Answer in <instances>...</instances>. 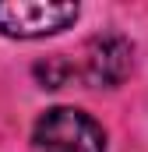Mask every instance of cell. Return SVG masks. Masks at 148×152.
Returning a JSON list of instances; mask_svg holds the SVG:
<instances>
[{
    "instance_id": "obj_3",
    "label": "cell",
    "mask_w": 148,
    "mask_h": 152,
    "mask_svg": "<svg viewBox=\"0 0 148 152\" xmlns=\"http://www.w3.org/2000/svg\"><path fill=\"white\" fill-rule=\"evenodd\" d=\"M131 71V42L120 36H99L85 46L81 75L92 85H120Z\"/></svg>"
},
{
    "instance_id": "obj_2",
    "label": "cell",
    "mask_w": 148,
    "mask_h": 152,
    "mask_svg": "<svg viewBox=\"0 0 148 152\" xmlns=\"http://www.w3.org/2000/svg\"><path fill=\"white\" fill-rule=\"evenodd\" d=\"M78 18V4H42V0H18L0 4V32L14 39H39L67 28Z\"/></svg>"
},
{
    "instance_id": "obj_4",
    "label": "cell",
    "mask_w": 148,
    "mask_h": 152,
    "mask_svg": "<svg viewBox=\"0 0 148 152\" xmlns=\"http://www.w3.org/2000/svg\"><path fill=\"white\" fill-rule=\"evenodd\" d=\"M36 75L46 81V88H60V85L74 75V67L67 64V60H60V57H57V60H49V64H39Z\"/></svg>"
},
{
    "instance_id": "obj_1",
    "label": "cell",
    "mask_w": 148,
    "mask_h": 152,
    "mask_svg": "<svg viewBox=\"0 0 148 152\" xmlns=\"http://www.w3.org/2000/svg\"><path fill=\"white\" fill-rule=\"evenodd\" d=\"M39 152H106V134L88 113L74 106H53L36 120Z\"/></svg>"
}]
</instances>
